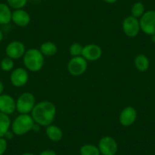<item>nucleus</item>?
Instances as JSON below:
<instances>
[{"mask_svg": "<svg viewBox=\"0 0 155 155\" xmlns=\"http://www.w3.org/2000/svg\"><path fill=\"white\" fill-rule=\"evenodd\" d=\"M56 113V106L50 101H42L36 104L31 111V116L34 123L41 126H50Z\"/></svg>", "mask_w": 155, "mask_h": 155, "instance_id": "obj_1", "label": "nucleus"}, {"mask_svg": "<svg viewBox=\"0 0 155 155\" xmlns=\"http://www.w3.org/2000/svg\"><path fill=\"white\" fill-rule=\"evenodd\" d=\"M23 61L25 67L29 71H38L44 66V57L40 50L30 49L25 52Z\"/></svg>", "mask_w": 155, "mask_h": 155, "instance_id": "obj_2", "label": "nucleus"}, {"mask_svg": "<svg viewBox=\"0 0 155 155\" xmlns=\"http://www.w3.org/2000/svg\"><path fill=\"white\" fill-rule=\"evenodd\" d=\"M34 121L29 114H20L18 116L12 124V129L15 135H23L32 130Z\"/></svg>", "mask_w": 155, "mask_h": 155, "instance_id": "obj_3", "label": "nucleus"}, {"mask_svg": "<svg viewBox=\"0 0 155 155\" xmlns=\"http://www.w3.org/2000/svg\"><path fill=\"white\" fill-rule=\"evenodd\" d=\"M36 105L35 97L30 92H25L20 95L16 102V110L21 114H28L31 113Z\"/></svg>", "mask_w": 155, "mask_h": 155, "instance_id": "obj_4", "label": "nucleus"}, {"mask_svg": "<svg viewBox=\"0 0 155 155\" xmlns=\"http://www.w3.org/2000/svg\"><path fill=\"white\" fill-rule=\"evenodd\" d=\"M140 28L147 35L153 36L155 34V10L145 12L139 20Z\"/></svg>", "mask_w": 155, "mask_h": 155, "instance_id": "obj_5", "label": "nucleus"}, {"mask_svg": "<svg viewBox=\"0 0 155 155\" xmlns=\"http://www.w3.org/2000/svg\"><path fill=\"white\" fill-rule=\"evenodd\" d=\"M87 68V60L81 56L73 57L68 63V72L74 76H79L84 74Z\"/></svg>", "mask_w": 155, "mask_h": 155, "instance_id": "obj_6", "label": "nucleus"}, {"mask_svg": "<svg viewBox=\"0 0 155 155\" xmlns=\"http://www.w3.org/2000/svg\"><path fill=\"white\" fill-rule=\"evenodd\" d=\"M123 30L124 34L127 37H136L141 31L138 19L132 15L126 18L123 22Z\"/></svg>", "mask_w": 155, "mask_h": 155, "instance_id": "obj_7", "label": "nucleus"}, {"mask_svg": "<svg viewBox=\"0 0 155 155\" xmlns=\"http://www.w3.org/2000/svg\"><path fill=\"white\" fill-rule=\"evenodd\" d=\"M98 148L102 155H115L118 150V145L114 138L105 136L100 140Z\"/></svg>", "mask_w": 155, "mask_h": 155, "instance_id": "obj_8", "label": "nucleus"}, {"mask_svg": "<svg viewBox=\"0 0 155 155\" xmlns=\"http://www.w3.org/2000/svg\"><path fill=\"white\" fill-rule=\"evenodd\" d=\"M8 57L12 59H17L24 56L25 53V47L21 41H15L9 43L5 49Z\"/></svg>", "mask_w": 155, "mask_h": 155, "instance_id": "obj_9", "label": "nucleus"}, {"mask_svg": "<svg viewBox=\"0 0 155 155\" xmlns=\"http://www.w3.org/2000/svg\"><path fill=\"white\" fill-rule=\"evenodd\" d=\"M29 76L28 71L22 68H18L12 72L10 76L12 84L18 87H23L28 83Z\"/></svg>", "mask_w": 155, "mask_h": 155, "instance_id": "obj_10", "label": "nucleus"}, {"mask_svg": "<svg viewBox=\"0 0 155 155\" xmlns=\"http://www.w3.org/2000/svg\"><path fill=\"white\" fill-rule=\"evenodd\" d=\"M137 119V111L134 107H127L123 110L120 115V123L122 126H130Z\"/></svg>", "mask_w": 155, "mask_h": 155, "instance_id": "obj_11", "label": "nucleus"}, {"mask_svg": "<svg viewBox=\"0 0 155 155\" xmlns=\"http://www.w3.org/2000/svg\"><path fill=\"white\" fill-rule=\"evenodd\" d=\"M102 56V50L96 44H88L83 47L81 56L87 61H97Z\"/></svg>", "mask_w": 155, "mask_h": 155, "instance_id": "obj_12", "label": "nucleus"}, {"mask_svg": "<svg viewBox=\"0 0 155 155\" xmlns=\"http://www.w3.org/2000/svg\"><path fill=\"white\" fill-rule=\"evenodd\" d=\"M16 110V102L10 95H0V112L6 115L12 114Z\"/></svg>", "mask_w": 155, "mask_h": 155, "instance_id": "obj_13", "label": "nucleus"}, {"mask_svg": "<svg viewBox=\"0 0 155 155\" xmlns=\"http://www.w3.org/2000/svg\"><path fill=\"white\" fill-rule=\"evenodd\" d=\"M12 21L18 26L26 27L31 21V16L25 10L17 9L12 12Z\"/></svg>", "mask_w": 155, "mask_h": 155, "instance_id": "obj_14", "label": "nucleus"}, {"mask_svg": "<svg viewBox=\"0 0 155 155\" xmlns=\"http://www.w3.org/2000/svg\"><path fill=\"white\" fill-rule=\"evenodd\" d=\"M47 137L53 141H59L62 138V131L60 128L55 125H50L46 129Z\"/></svg>", "mask_w": 155, "mask_h": 155, "instance_id": "obj_15", "label": "nucleus"}, {"mask_svg": "<svg viewBox=\"0 0 155 155\" xmlns=\"http://www.w3.org/2000/svg\"><path fill=\"white\" fill-rule=\"evenodd\" d=\"M12 12L8 5L0 3V25H8L12 21Z\"/></svg>", "mask_w": 155, "mask_h": 155, "instance_id": "obj_16", "label": "nucleus"}, {"mask_svg": "<svg viewBox=\"0 0 155 155\" xmlns=\"http://www.w3.org/2000/svg\"><path fill=\"white\" fill-rule=\"evenodd\" d=\"M135 65L138 71L144 72L148 69L150 66L148 58L144 54L138 55L135 59Z\"/></svg>", "mask_w": 155, "mask_h": 155, "instance_id": "obj_17", "label": "nucleus"}, {"mask_svg": "<svg viewBox=\"0 0 155 155\" xmlns=\"http://www.w3.org/2000/svg\"><path fill=\"white\" fill-rule=\"evenodd\" d=\"M11 126V120L8 115L0 112V138L5 137V134L9 130Z\"/></svg>", "mask_w": 155, "mask_h": 155, "instance_id": "obj_18", "label": "nucleus"}, {"mask_svg": "<svg viewBox=\"0 0 155 155\" xmlns=\"http://www.w3.org/2000/svg\"><path fill=\"white\" fill-rule=\"evenodd\" d=\"M41 53L46 56H53L57 53L58 48L55 44L50 41L44 43L40 48Z\"/></svg>", "mask_w": 155, "mask_h": 155, "instance_id": "obj_19", "label": "nucleus"}, {"mask_svg": "<svg viewBox=\"0 0 155 155\" xmlns=\"http://www.w3.org/2000/svg\"><path fill=\"white\" fill-rule=\"evenodd\" d=\"M81 155H100L99 148L94 144H84L80 148Z\"/></svg>", "mask_w": 155, "mask_h": 155, "instance_id": "obj_20", "label": "nucleus"}, {"mask_svg": "<svg viewBox=\"0 0 155 155\" xmlns=\"http://www.w3.org/2000/svg\"><path fill=\"white\" fill-rule=\"evenodd\" d=\"M144 12H145V8H144V5L141 2H135L132 5L131 13H132V16H133V17L136 18L138 19L140 18L144 15Z\"/></svg>", "mask_w": 155, "mask_h": 155, "instance_id": "obj_21", "label": "nucleus"}, {"mask_svg": "<svg viewBox=\"0 0 155 155\" xmlns=\"http://www.w3.org/2000/svg\"><path fill=\"white\" fill-rule=\"evenodd\" d=\"M8 5L15 10L22 9L27 5L28 0H7Z\"/></svg>", "mask_w": 155, "mask_h": 155, "instance_id": "obj_22", "label": "nucleus"}, {"mask_svg": "<svg viewBox=\"0 0 155 155\" xmlns=\"http://www.w3.org/2000/svg\"><path fill=\"white\" fill-rule=\"evenodd\" d=\"M83 47H82L81 44H78V43H74V44H71L69 48V53L71 56H72L73 57L81 56V54H82Z\"/></svg>", "mask_w": 155, "mask_h": 155, "instance_id": "obj_23", "label": "nucleus"}, {"mask_svg": "<svg viewBox=\"0 0 155 155\" xmlns=\"http://www.w3.org/2000/svg\"><path fill=\"white\" fill-rule=\"evenodd\" d=\"M14 67V62H13L12 59L9 57L4 58L2 61H1V68L3 71H9Z\"/></svg>", "mask_w": 155, "mask_h": 155, "instance_id": "obj_24", "label": "nucleus"}, {"mask_svg": "<svg viewBox=\"0 0 155 155\" xmlns=\"http://www.w3.org/2000/svg\"><path fill=\"white\" fill-rule=\"evenodd\" d=\"M7 141L5 138H0V155H2L7 149Z\"/></svg>", "mask_w": 155, "mask_h": 155, "instance_id": "obj_25", "label": "nucleus"}, {"mask_svg": "<svg viewBox=\"0 0 155 155\" xmlns=\"http://www.w3.org/2000/svg\"><path fill=\"white\" fill-rule=\"evenodd\" d=\"M40 155H56V153L53 150H45L41 152Z\"/></svg>", "mask_w": 155, "mask_h": 155, "instance_id": "obj_26", "label": "nucleus"}, {"mask_svg": "<svg viewBox=\"0 0 155 155\" xmlns=\"http://www.w3.org/2000/svg\"><path fill=\"white\" fill-rule=\"evenodd\" d=\"M13 134H14V133H13V132H9V131H8V132H7L6 134H5V137H6L8 139H11V138H12V137H13Z\"/></svg>", "mask_w": 155, "mask_h": 155, "instance_id": "obj_27", "label": "nucleus"}, {"mask_svg": "<svg viewBox=\"0 0 155 155\" xmlns=\"http://www.w3.org/2000/svg\"><path fill=\"white\" fill-rule=\"evenodd\" d=\"M4 91V85H3V83L2 81H0V95L2 94V92Z\"/></svg>", "mask_w": 155, "mask_h": 155, "instance_id": "obj_28", "label": "nucleus"}, {"mask_svg": "<svg viewBox=\"0 0 155 155\" xmlns=\"http://www.w3.org/2000/svg\"><path fill=\"white\" fill-rule=\"evenodd\" d=\"M104 2H107V3H109V4H113L115 3V2H117V0H104Z\"/></svg>", "mask_w": 155, "mask_h": 155, "instance_id": "obj_29", "label": "nucleus"}, {"mask_svg": "<svg viewBox=\"0 0 155 155\" xmlns=\"http://www.w3.org/2000/svg\"><path fill=\"white\" fill-rule=\"evenodd\" d=\"M2 39H3V34H2V31L0 30V42L2 41Z\"/></svg>", "mask_w": 155, "mask_h": 155, "instance_id": "obj_30", "label": "nucleus"}, {"mask_svg": "<svg viewBox=\"0 0 155 155\" xmlns=\"http://www.w3.org/2000/svg\"><path fill=\"white\" fill-rule=\"evenodd\" d=\"M151 37H152V41H153V42L155 44V34L154 35L151 36Z\"/></svg>", "mask_w": 155, "mask_h": 155, "instance_id": "obj_31", "label": "nucleus"}, {"mask_svg": "<svg viewBox=\"0 0 155 155\" xmlns=\"http://www.w3.org/2000/svg\"><path fill=\"white\" fill-rule=\"evenodd\" d=\"M22 155H34V154H33V153H23Z\"/></svg>", "mask_w": 155, "mask_h": 155, "instance_id": "obj_32", "label": "nucleus"}]
</instances>
